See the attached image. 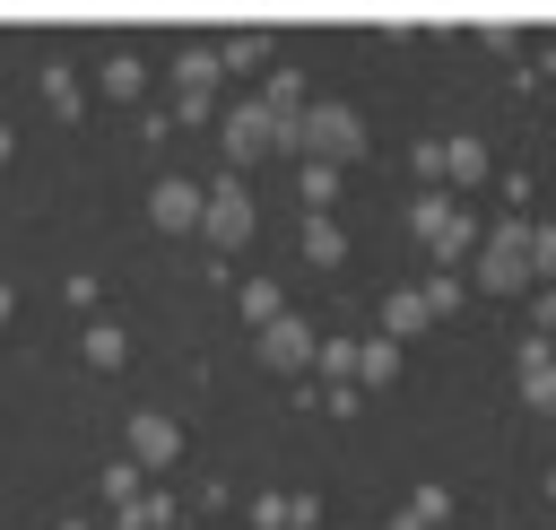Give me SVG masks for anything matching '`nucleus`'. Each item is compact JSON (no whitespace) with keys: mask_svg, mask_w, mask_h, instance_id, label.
Masks as SVG:
<instances>
[{"mask_svg":"<svg viewBox=\"0 0 556 530\" xmlns=\"http://www.w3.org/2000/svg\"><path fill=\"white\" fill-rule=\"evenodd\" d=\"M530 261H539V269H556V235H530Z\"/></svg>","mask_w":556,"mask_h":530,"instance_id":"20e7f679","label":"nucleus"},{"mask_svg":"<svg viewBox=\"0 0 556 530\" xmlns=\"http://www.w3.org/2000/svg\"><path fill=\"white\" fill-rule=\"evenodd\" d=\"M521 391H530V400H556V365H547V348L521 356Z\"/></svg>","mask_w":556,"mask_h":530,"instance_id":"f03ea898","label":"nucleus"},{"mask_svg":"<svg viewBox=\"0 0 556 530\" xmlns=\"http://www.w3.org/2000/svg\"><path fill=\"white\" fill-rule=\"evenodd\" d=\"M478 278H486V287H521V278H530V226H504V235L486 243Z\"/></svg>","mask_w":556,"mask_h":530,"instance_id":"f257e3e1","label":"nucleus"},{"mask_svg":"<svg viewBox=\"0 0 556 530\" xmlns=\"http://www.w3.org/2000/svg\"><path fill=\"white\" fill-rule=\"evenodd\" d=\"M321 148H356V122L348 113H321Z\"/></svg>","mask_w":556,"mask_h":530,"instance_id":"7ed1b4c3","label":"nucleus"}]
</instances>
